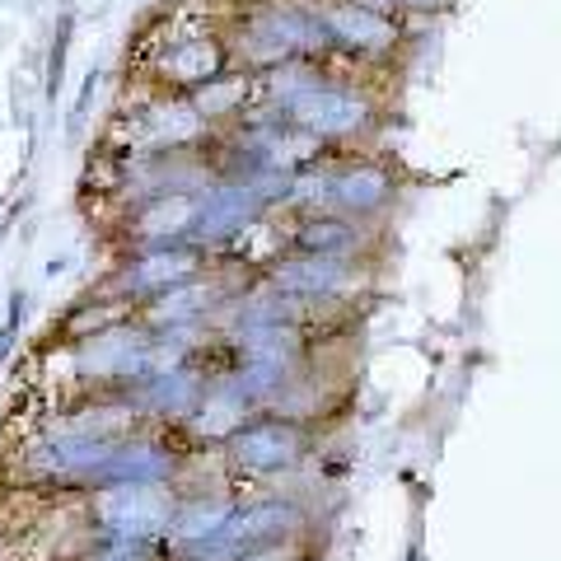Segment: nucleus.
<instances>
[{
  "label": "nucleus",
  "mask_w": 561,
  "mask_h": 561,
  "mask_svg": "<svg viewBox=\"0 0 561 561\" xmlns=\"http://www.w3.org/2000/svg\"><path fill=\"white\" fill-rule=\"evenodd\" d=\"M249 108L290 122L313 146L328 154L375 150L383 131V94L370 76L351 66H280L267 76H253Z\"/></svg>",
  "instance_id": "1"
},
{
  "label": "nucleus",
  "mask_w": 561,
  "mask_h": 561,
  "mask_svg": "<svg viewBox=\"0 0 561 561\" xmlns=\"http://www.w3.org/2000/svg\"><path fill=\"white\" fill-rule=\"evenodd\" d=\"M234 70L267 76L280 66H328L332 47L313 0H253L225 14Z\"/></svg>",
  "instance_id": "2"
},
{
  "label": "nucleus",
  "mask_w": 561,
  "mask_h": 561,
  "mask_svg": "<svg viewBox=\"0 0 561 561\" xmlns=\"http://www.w3.org/2000/svg\"><path fill=\"white\" fill-rule=\"evenodd\" d=\"M234 70V51H230V33H225V14H179L169 20V28L146 47V57L136 61L140 84L160 94H187L197 99L210 84H220Z\"/></svg>",
  "instance_id": "3"
},
{
  "label": "nucleus",
  "mask_w": 561,
  "mask_h": 561,
  "mask_svg": "<svg viewBox=\"0 0 561 561\" xmlns=\"http://www.w3.org/2000/svg\"><path fill=\"white\" fill-rule=\"evenodd\" d=\"M323 431L313 421L300 416H280V412H253L243 426L216 449V459L225 468L239 491L243 486H276V482H290L313 463L319 454Z\"/></svg>",
  "instance_id": "4"
},
{
  "label": "nucleus",
  "mask_w": 561,
  "mask_h": 561,
  "mask_svg": "<svg viewBox=\"0 0 561 561\" xmlns=\"http://www.w3.org/2000/svg\"><path fill=\"white\" fill-rule=\"evenodd\" d=\"M332 47V61L351 66L360 76H375V70H389L393 61H402V51L412 47L416 24L389 14L379 5H365V0H313Z\"/></svg>",
  "instance_id": "5"
},
{
  "label": "nucleus",
  "mask_w": 561,
  "mask_h": 561,
  "mask_svg": "<svg viewBox=\"0 0 561 561\" xmlns=\"http://www.w3.org/2000/svg\"><path fill=\"white\" fill-rule=\"evenodd\" d=\"M262 280L280 290L286 300L305 305L319 319H332L356 305V295L370 290L375 280V257H328V253H276Z\"/></svg>",
  "instance_id": "6"
},
{
  "label": "nucleus",
  "mask_w": 561,
  "mask_h": 561,
  "mask_svg": "<svg viewBox=\"0 0 561 561\" xmlns=\"http://www.w3.org/2000/svg\"><path fill=\"white\" fill-rule=\"evenodd\" d=\"M70 365H76L80 393H136L154 370H160V356H154V332L127 319L113 323L84 337L76 346H66Z\"/></svg>",
  "instance_id": "7"
},
{
  "label": "nucleus",
  "mask_w": 561,
  "mask_h": 561,
  "mask_svg": "<svg viewBox=\"0 0 561 561\" xmlns=\"http://www.w3.org/2000/svg\"><path fill=\"white\" fill-rule=\"evenodd\" d=\"M169 511L173 486H99L80 496V529L94 542H160Z\"/></svg>",
  "instance_id": "8"
},
{
  "label": "nucleus",
  "mask_w": 561,
  "mask_h": 561,
  "mask_svg": "<svg viewBox=\"0 0 561 561\" xmlns=\"http://www.w3.org/2000/svg\"><path fill=\"white\" fill-rule=\"evenodd\" d=\"M216 267V253L202 249V243H160V249H122V257L113 262L103 290L127 300L136 313L146 309L160 295L187 286V280L206 276Z\"/></svg>",
  "instance_id": "9"
},
{
  "label": "nucleus",
  "mask_w": 561,
  "mask_h": 561,
  "mask_svg": "<svg viewBox=\"0 0 561 561\" xmlns=\"http://www.w3.org/2000/svg\"><path fill=\"white\" fill-rule=\"evenodd\" d=\"M398 169L375 150H351V154H328V192L323 210L360 225H379L398 202Z\"/></svg>",
  "instance_id": "10"
},
{
  "label": "nucleus",
  "mask_w": 561,
  "mask_h": 561,
  "mask_svg": "<svg viewBox=\"0 0 561 561\" xmlns=\"http://www.w3.org/2000/svg\"><path fill=\"white\" fill-rule=\"evenodd\" d=\"M280 253H328V257H375L379 262V225H360L332 210H276Z\"/></svg>",
  "instance_id": "11"
},
{
  "label": "nucleus",
  "mask_w": 561,
  "mask_h": 561,
  "mask_svg": "<svg viewBox=\"0 0 561 561\" xmlns=\"http://www.w3.org/2000/svg\"><path fill=\"white\" fill-rule=\"evenodd\" d=\"M206 389H210V375H206V365L192 356L179 365H160V370L127 398L136 402V412L146 416L150 426H187V421L197 416Z\"/></svg>",
  "instance_id": "12"
},
{
  "label": "nucleus",
  "mask_w": 561,
  "mask_h": 561,
  "mask_svg": "<svg viewBox=\"0 0 561 561\" xmlns=\"http://www.w3.org/2000/svg\"><path fill=\"white\" fill-rule=\"evenodd\" d=\"M197 197H146L122 206L117 239L122 249H160V243H192Z\"/></svg>",
  "instance_id": "13"
},
{
  "label": "nucleus",
  "mask_w": 561,
  "mask_h": 561,
  "mask_svg": "<svg viewBox=\"0 0 561 561\" xmlns=\"http://www.w3.org/2000/svg\"><path fill=\"white\" fill-rule=\"evenodd\" d=\"M249 416H253V402L243 398L230 379H210V389H206V398H202L197 416H192L183 431L192 435V445L206 454V449H220Z\"/></svg>",
  "instance_id": "14"
},
{
  "label": "nucleus",
  "mask_w": 561,
  "mask_h": 561,
  "mask_svg": "<svg viewBox=\"0 0 561 561\" xmlns=\"http://www.w3.org/2000/svg\"><path fill=\"white\" fill-rule=\"evenodd\" d=\"M70 43H76V10H61L57 24H51V43H47V61H43V99L57 103V94L66 90V61H70Z\"/></svg>",
  "instance_id": "15"
},
{
  "label": "nucleus",
  "mask_w": 561,
  "mask_h": 561,
  "mask_svg": "<svg viewBox=\"0 0 561 561\" xmlns=\"http://www.w3.org/2000/svg\"><path fill=\"white\" fill-rule=\"evenodd\" d=\"M70 561H179L169 548V538L160 542H94L84 538V548Z\"/></svg>",
  "instance_id": "16"
},
{
  "label": "nucleus",
  "mask_w": 561,
  "mask_h": 561,
  "mask_svg": "<svg viewBox=\"0 0 561 561\" xmlns=\"http://www.w3.org/2000/svg\"><path fill=\"white\" fill-rule=\"evenodd\" d=\"M365 5H379V10H389V14H402V20H431V14H445L454 0H365Z\"/></svg>",
  "instance_id": "17"
},
{
  "label": "nucleus",
  "mask_w": 561,
  "mask_h": 561,
  "mask_svg": "<svg viewBox=\"0 0 561 561\" xmlns=\"http://www.w3.org/2000/svg\"><path fill=\"white\" fill-rule=\"evenodd\" d=\"M99 80H103V70H90V76H84L80 94H76V108H70V122H66L70 136H80L84 122H90V103H94V94H99Z\"/></svg>",
  "instance_id": "18"
}]
</instances>
